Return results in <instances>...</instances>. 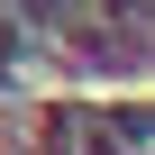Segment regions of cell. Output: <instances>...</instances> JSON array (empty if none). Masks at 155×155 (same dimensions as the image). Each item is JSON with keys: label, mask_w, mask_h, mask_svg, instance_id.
<instances>
[{"label": "cell", "mask_w": 155, "mask_h": 155, "mask_svg": "<svg viewBox=\"0 0 155 155\" xmlns=\"http://www.w3.org/2000/svg\"><path fill=\"white\" fill-rule=\"evenodd\" d=\"M91 155H155V119H128V128H91Z\"/></svg>", "instance_id": "obj_1"}]
</instances>
